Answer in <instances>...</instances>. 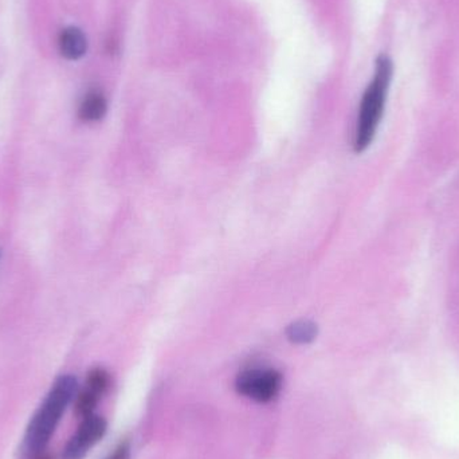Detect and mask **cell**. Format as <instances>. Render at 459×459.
<instances>
[{"instance_id":"9c48e42d","label":"cell","mask_w":459,"mask_h":459,"mask_svg":"<svg viewBox=\"0 0 459 459\" xmlns=\"http://www.w3.org/2000/svg\"><path fill=\"white\" fill-rule=\"evenodd\" d=\"M131 458V447H129L128 442L121 444L109 457L105 459H129Z\"/></svg>"},{"instance_id":"ba28073f","label":"cell","mask_w":459,"mask_h":459,"mask_svg":"<svg viewBox=\"0 0 459 459\" xmlns=\"http://www.w3.org/2000/svg\"><path fill=\"white\" fill-rule=\"evenodd\" d=\"M317 325L312 321L301 320L290 324L286 329L289 342L294 344H309L317 337Z\"/></svg>"},{"instance_id":"7a4b0ae2","label":"cell","mask_w":459,"mask_h":459,"mask_svg":"<svg viewBox=\"0 0 459 459\" xmlns=\"http://www.w3.org/2000/svg\"><path fill=\"white\" fill-rule=\"evenodd\" d=\"M393 62L385 56H380L375 67L374 78L364 91L359 108L358 124L355 131V151L364 152L371 145L387 102L388 89L393 80Z\"/></svg>"},{"instance_id":"6da1fadb","label":"cell","mask_w":459,"mask_h":459,"mask_svg":"<svg viewBox=\"0 0 459 459\" xmlns=\"http://www.w3.org/2000/svg\"><path fill=\"white\" fill-rule=\"evenodd\" d=\"M77 390V380L69 375L59 377L54 383L50 393L35 412L27 429L23 441L24 457L35 459L38 455H43L67 406L74 399Z\"/></svg>"},{"instance_id":"5b68a950","label":"cell","mask_w":459,"mask_h":459,"mask_svg":"<svg viewBox=\"0 0 459 459\" xmlns=\"http://www.w3.org/2000/svg\"><path fill=\"white\" fill-rule=\"evenodd\" d=\"M108 388H109V383L105 377H100V375H89L85 388L77 396V402H75V412L78 417L83 420V418L93 415L94 409L99 404L101 396L107 393Z\"/></svg>"},{"instance_id":"30bf717a","label":"cell","mask_w":459,"mask_h":459,"mask_svg":"<svg viewBox=\"0 0 459 459\" xmlns=\"http://www.w3.org/2000/svg\"><path fill=\"white\" fill-rule=\"evenodd\" d=\"M35 459H51L50 457H48V455H38L37 458Z\"/></svg>"},{"instance_id":"277c9868","label":"cell","mask_w":459,"mask_h":459,"mask_svg":"<svg viewBox=\"0 0 459 459\" xmlns=\"http://www.w3.org/2000/svg\"><path fill=\"white\" fill-rule=\"evenodd\" d=\"M105 431H107V422L104 418L94 414L83 418L80 428L65 446L62 459H82L97 442L101 441Z\"/></svg>"},{"instance_id":"8992f818","label":"cell","mask_w":459,"mask_h":459,"mask_svg":"<svg viewBox=\"0 0 459 459\" xmlns=\"http://www.w3.org/2000/svg\"><path fill=\"white\" fill-rule=\"evenodd\" d=\"M59 50L70 61L82 58L88 50V39L82 30L74 26L66 27L59 35Z\"/></svg>"},{"instance_id":"3957f363","label":"cell","mask_w":459,"mask_h":459,"mask_svg":"<svg viewBox=\"0 0 459 459\" xmlns=\"http://www.w3.org/2000/svg\"><path fill=\"white\" fill-rule=\"evenodd\" d=\"M235 387L246 398L269 403L277 398L282 388V375L275 369H247L238 375Z\"/></svg>"},{"instance_id":"52a82bcc","label":"cell","mask_w":459,"mask_h":459,"mask_svg":"<svg viewBox=\"0 0 459 459\" xmlns=\"http://www.w3.org/2000/svg\"><path fill=\"white\" fill-rule=\"evenodd\" d=\"M108 102L104 94L99 91H91L81 102L80 117L88 123L100 121L107 115Z\"/></svg>"}]
</instances>
